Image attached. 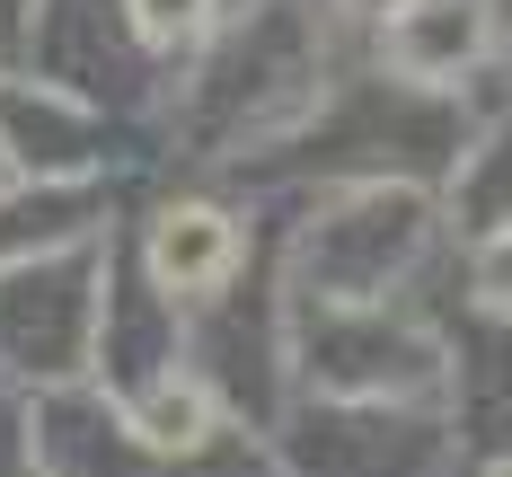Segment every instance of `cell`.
Returning <instances> with one entry per match:
<instances>
[{
	"label": "cell",
	"mask_w": 512,
	"mask_h": 477,
	"mask_svg": "<svg viewBox=\"0 0 512 477\" xmlns=\"http://www.w3.org/2000/svg\"><path fill=\"white\" fill-rule=\"evenodd\" d=\"M486 45H495L486 0H398L380 27V62L398 80H460Z\"/></svg>",
	"instance_id": "cell-1"
},
{
	"label": "cell",
	"mask_w": 512,
	"mask_h": 477,
	"mask_svg": "<svg viewBox=\"0 0 512 477\" xmlns=\"http://www.w3.org/2000/svg\"><path fill=\"white\" fill-rule=\"evenodd\" d=\"M239 265V221L221 204H168L151 230V274L168 292H221Z\"/></svg>",
	"instance_id": "cell-2"
},
{
	"label": "cell",
	"mask_w": 512,
	"mask_h": 477,
	"mask_svg": "<svg viewBox=\"0 0 512 477\" xmlns=\"http://www.w3.org/2000/svg\"><path fill=\"white\" fill-rule=\"evenodd\" d=\"M124 424H133L151 451H204V433H212V389L168 371V380H151V389L133 398V416H124Z\"/></svg>",
	"instance_id": "cell-3"
},
{
	"label": "cell",
	"mask_w": 512,
	"mask_h": 477,
	"mask_svg": "<svg viewBox=\"0 0 512 477\" xmlns=\"http://www.w3.org/2000/svg\"><path fill=\"white\" fill-rule=\"evenodd\" d=\"M124 9H133L142 45H159V53H186L212 27V0H124Z\"/></svg>",
	"instance_id": "cell-4"
},
{
	"label": "cell",
	"mask_w": 512,
	"mask_h": 477,
	"mask_svg": "<svg viewBox=\"0 0 512 477\" xmlns=\"http://www.w3.org/2000/svg\"><path fill=\"white\" fill-rule=\"evenodd\" d=\"M477 301L486 310H512V221H495L477 239Z\"/></svg>",
	"instance_id": "cell-5"
},
{
	"label": "cell",
	"mask_w": 512,
	"mask_h": 477,
	"mask_svg": "<svg viewBox=\"0 0 512 477\" xmlns=\"http://www.w3.org/2000/svg\"><path fill=\"white\" fill-rule=\"evenodd\" d=\"M345 9H354V18H389L398 0H345Z\"/></svg>",
	"instance_id": "cell-6"
},
{
	"label": "cell",
	"mask_w": 512,
	"mask_h": 477,
	"mask_svg": "<svg viewBox=\"0 0 512 477\" xmlns=\"http://www.w3.org/2000/svg\"><path fill=\"white\" fill-rule=\"evenodd\" d=\"M9 177H18V168H9V151H0V186H9Z\"/></svg>",
	"instance_id": "cell-7"
},
{
	"label": "cell",
	"mask_w": 512,
	"mask_h": 477,
	"mask_svg": "<svg viewBox=\"0 0 512 477\" xmlns=\"http://www.w3.org/2000/svg\"><path fill=\"white\" fill-rule=\"evenodd\" d=\"M495 477H512V460H504V469H495Z\"/></svg>",
	"instance_id": "cell-8"
}]
</instances>
